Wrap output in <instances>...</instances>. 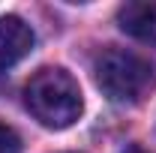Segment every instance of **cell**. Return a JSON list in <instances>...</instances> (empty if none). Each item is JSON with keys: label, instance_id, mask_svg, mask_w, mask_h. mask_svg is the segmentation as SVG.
<instances>
[{"label": "cell", "instance_id": "obj_1", "mask_svg": "<svg viewBox=\"0 0 156 153\" xmlns=\"http://www.w3.org/2000/svg\"><path fill=\"white\" fill-rule=\"evenodd\" d=\"M24 105H27V111L36 117L42 126H48V129H66V126H72L81 117L84 99H81L78 81L66 69L45 66V69H39L36 75L27 81V87H24Z\"/></svg>", "mask_w": 156, "mask_h": 153}, {"label": "cell", "instance_id": "obj_2", "mask_svg": "<svg viewBox=\"0 0 156 153\" xmlns=\"http://www.w3.org/2000/svg\"><path fill=\"white\" fill-rule=\"evenodd\" d=\"M93 78H96V87L108 96L111 102L120 105H132L141 96L153 87L156 72L147 60L135 54V51H126V48H105L93 63Z\"/></svg>", "mask_w": 156, "mask_h": 153}, {"label": "cell", "instance_id": "obj_3", "mask_svg": "<svg viewBox=\"0 0 156 153\" xmlns=\"http://www.w3.org/2000/svg\"><path fill=\"white\" fill-rule=\"evenodd\" d=\"M33 48V30L18 15L0 18V72L15 66L21 57H27Z\"/></svg>", "mask_w": 156, "mask_h": 153}, {"label": "cell", "instance_id": "obj_4", "mask_svg": "<svg viewBox=\"0 0 156 153\" xmlns=\"http://www.w3.org/2000/svg\"><path fill=\"white\" fill-rule=\"evenodd\" d=\"M117 24H120L123 33L156 45V3H147V0L123 3L117 9Z\"/></svg>", "mask_w": 156, "mask_h": 153}, {"label": "cell", "instance_id": "obj_5", "mask_svg": "<svg viewBox=\"0 0 156 153\" xmlns=\"http://www.w3.org/2000/svg\"><path fill=\"white\" fill-rule=\"evenodd\" d=\"M0 153H21V138L12 126L0 120Z\"/></svg>", "mask_w": 156, "mask_h": 153}, {"label": "cell", "instance_id": "obj_6", "mask_svg": "<svg viewBox=\"0 0 156 153\" xmlns=\"http://www.w3.org/2000/svg\"><path fill=\"white\" fill-rule=\"evenodd\" d=\"M123 153H147V150H144V147H138V144H129Z\"/></svg>", "mask_w": 156, "mask_h": 153}]
</instances>
